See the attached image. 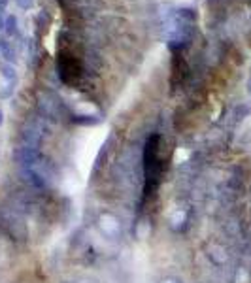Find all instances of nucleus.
<instances>
[{"label":"nucleus","instance_id":"obj_4","mask_svg":"<svg viewBox=\"0 0 251 283\" xmlns=\"http://www.w3.org/2000/svg\"><path fill=\"white\" fill-rule=\"evenodd\" d=\"M2 75H4L6 79H9V81H11V79H15V70H13L11 66H4V70H2Z\"/></svg>","mask_w":251,"mask_h":283},{"label":"nucleus","instance_id":"obj_1","mask_svg":"<svg viewBox=\"0 0 251 283\" xmlns=\"http://www.w3.org/2000/svg\"><path fill=\"white\" fill-rule=\"evenodd\" d=\"M159 143L161 136L153 134L146 142V151H144V170H146V195H153L157 191L163 176V162L159 155Z\"/></svg>","mask_w":251,"mask_h":283},{"label":"nucleus","instance_id":"obj_6","mask_svg":"<svg viewBox=\"0 0 251 283\" xmlns=\"http://www.w3.org/2000/svg\"><path fill=\"white\" fill-rule=\"evenodd\" d=\"M2 123H4V113L0 112V125H2Z\"/></svg>","mask_w":251,"mask_h":283},{"label":"nucleus","instance_id":"obj_5","mask_svg":"<svg viewBox=\"0 0 251 283\" xmlns=\"http://www.w3.org/2000/svg\"><path fill=\"white\" fill-rule=\"evenodd\" d=\"M248 93L251 94V75H250V79H248Z\"/></svg>","mask_w":251,"mask_h":283},{"label":"nucleus","instance_id":"obj_2","mask_svg":"<svg viewBox=\"0 0 251 283\" xmlns=\"http://www.w3.org/2000/svg\"><path fill=\"white\" fill-rule=\"evenodd\" d=\"M72 121L78 123V125H96L100 119H98V117H94V115H74V117H72Z\"/></svg>","mask_w":251,"mask_h":283},{"label":"nucleus","instance_id":"obj_3","mask_svg":"<svg viewBox=\"0 0 251 283\" xmlns=\"http://www.w3.org/2000/svg\"><path fill=\"white\" fill-rule=\"evenodd\" d=\"M250 112H251V108L248 104H240V106L234 108V119H236V121H242L244 117L250 115Z\"/></svg>","mask_w":251,"mask_h":283}]
</instances>
